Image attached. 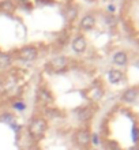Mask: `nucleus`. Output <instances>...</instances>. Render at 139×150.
I'll return each mask as SVG.
<instances>
[{"label":"nucleus","mask_w":139,"mask_h":150,"mask_svg":"<svg viewBox=\"0 0 139 150\" xmlns=\"http://www.w3.org/2000/svg\"><path fill=\"white\" fill-rule=\"evenodd\" d=\"M47 128H48V122L44 117H41V116H34L29 122V127H28L29 135L33 139H36V141H38V139H41L44 137Z\"/></svg>","instance_id":"obj_1"},{"label":"nucleus","mask_w":139,"mask_h":150,"mask_svg":"<svg viewBox=\"0 0 139 150\" xmlns=\"http://www.w3.org/2000/svg\"><path fill=\"white\" fill-rule=\"evenodd\" d=\"M68 67V59L64 56H56L48 63L47 68L52 72H63Z\"/></svg>","instance_id":"obj_2"},{"label":"nucleus","mask_w":139,"mask_h":150,"mask_svg":"<svg viewBox=\"0 0 139 150\" xmlns=\"http://www.w3.org/2000/svg\"><path fill=\"white\" fill-rule=\"evenodd\" d=\"M37 56H38V49L34 45L25 47L18 52V59L22 62H33L37 59Z\"/></svg>","instance_id":"obj_3"},{"label":"nucleus","mask_w":139,"mask_h":150,"mask_svg":"<svg viewBox=\"0 0 139 150\" xmlns=\"http://www.w3.org/2000/svg\"><path fill=\"white\" fill-rule=\"evenodd\" d=\"M75 142L80 147H87L92 142V134L86 128H80L75 132Z\"/></svg>","instance_id":"obj_4"},{"label":"nucleus","mask_w":139,"mask_h":150,"mask_svg":"<svg viewBox=\"0 0 139 150\" xmlns=\"http://www.w3.org/2000/svg\"><path fill=\"white\" fill-rule=\"evenodd\" d=\"M72 49L76 53H83L86 51V40L83 36H76L72 41Z\"/></svg>","instance_id":"obj_5"},{"label":"nucleus","mask_w":139,"mask_h":150,"mask_svg":"<svg viewBox=\"0 0 139 150\" xmlns=\"http://www.w3.org/2000/svg\"><path fill=\"white\" fill-rule=\"evenodd\" d=\"M80 29H83V30H92L93 28L95 26V19L94 16L87 14V15H85L82 19H80V23H79Z\"/></svg>","instance_id":"obj_6"},{"label":"nucleus","mask_w":139,"mask_h":150,"mask_svg":"<svg viewBox=\"0 0 139 150\" xmlns=\"http://www.w3.org/2000/svg\"><path fill=\"white\" fill-rule=\"evenodd\" d=\"M108 79L112 83H119L123 79V72L120 71V70H111V71L108 72Z\"/></svg>","instance_id":"obj_7"},{"label":"nucleus","mask_w":139,"mask_h":150,"mask_svg":"<svg viewBox=\"0 0 139 150\" xmlns=\"http://www.w3.org/2000/svg\"><path fill=\"white\" fill-rule=\"evenodd\" d=\"M113 63L117 66H126L127 64V55L124 52H116L113 55Z\"/></svg>","instance_id":"obj_8"},{"label":"nucleus","mask_w":139,"mask_h":150,"mask_svg":"<svg viewBox=\"0 0 139 150\" xmlns=\"http://www.w3.org/2000/svg\"><path fill=\"white\" fill-rule=\"evenodd\" d=\"M138 97V91L135 89H128V90L124 91L123 94V100L126 103H132V101H135V98Z\"/></svg>","instance_id":"obj_9"},{"label":"nucleus","mask_w":139,"mask_h":150,"mask_svg":"<svg viewBox=\"0 0 139 150\" xmlns=\"http://www.w3.org/2000/svg\"><path fill=\"white\" fill-rule=\"evenodd\" d=\"M12 59L11 56L8 55V53H0V68H7L10 64H11Z\"/></svg>","instance_id":"obj_10"},{"label":"nucleus","mask_w":139,"mask_h":150,"mask_svg":"<svg viewBox=\"0 0 139 150\" xmlns=\"http://www.w3.org/2000/svg\"><path fill=\"white\" fill-rule=\"evenodd\" d=\"M78 15V8L76 7H68L66 10V21L67 22H72Z\"/></svg>","instance_id":"obj_11"},{"label":"nucleus","mask_w":139,"mask_h":150,"mask_svg":"<svg viewBox=\"0 0 139 150\" xmlns=\"http://www.w3.org/2000/svg\"><path fill=\"white\" fill-rule=\"evenodd\" d=\"M87 97L90 100H93V101H97V100H99L102 97V90L98 89V87H93L92 90L87 93Z\"/></svg>","instance_id":"obj_12"},{"label":"nucleus","mask_w":139,"mask_h":150,"mask_svg":"<svg viewBox=\"0 0 139 150\" xmlns=\"http://www.w3.org/2000/svg\"><path fill=\"white\" fill-rule=\"evenodd\" d=\"M38 97H40V100L42 101V103H52L51 93H49L48 90H45V89H41V90L38 91Z\"/></svg>","instance_id":"obj_13"},{"label":"nucleus","mask_w":139,"mask_h":150,"mask_svg":"<svg viewBox=\"0 0 139 150\" xmlns=\"http://www.w3.org/2000/svg\"><path fill=\"white\" fill-rule=\"evenodd\" d=\"M92 115L93 113L89 108H83V109H80V112H79V119L80 120H83V122H86L87 119L92 117Z\"/></svg>","instance_id":"obj_14"},{"label":"nucleus","mask_w":139,"mask_h":150,"mask_svg":"<svg viewBox=\"0 0 139 150\" xmlns=\"http://www.w3.org/2000/svg\"><path fill=\"white\" fill-rule=\"evenodd\" d=\"M11 1H3L1 3V8L3 10H7V11H12L14 10V6H11Z\"/></svg>","instance_id":"obj_15"},{"label":"nucleus","mask_w":139,"mask_h":150,"mask_svg":"<svg viewBox=\"0 0 139 150\" xmlns=\"http://www.w3.org/2000/svg\"><path fill=\"white\" fill-rule=\"evenodd\" d=\"M92 142L94 143V145H98L99 138H98V135H97V134H93V135H92Z\"/></svg>","instance_id":"obj_16"},{"label":"nucleus","mask_w":139,"mask_h":150,"mask_svg":"<svg viewBox=\"0 0 139 150\" xmlns=\"http://www.w3.org/2000/svg\"><path fill=\"white\" fill-rule=\"evenodd\" d=\"M29 150H38V147H36V146H32V147H30V149H29Z\"/></svg>","instance_id":"obj_17"},{"label":"nucleus","mask_w":139,"mask_h":150,"mask_svg":"<svg viewBox=\"0 0 139 150\" xmlns=\"http://www.w3.org/2000/svg\"><path fill=\"white\" fill-rule=\"evenodd\" d=\"M1 87H3V81L0 79V90H1Z\"/></svg>","instance_id":"obj_18"}]
</instances>
